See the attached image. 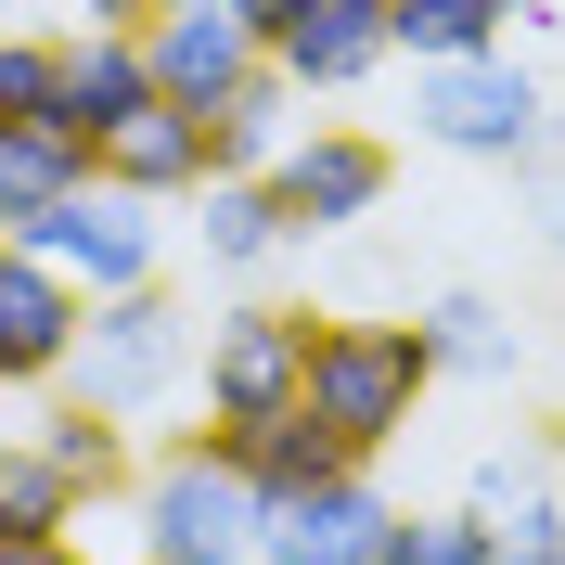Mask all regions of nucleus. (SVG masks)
Masks as SVG:
<instances>
[{"instance_id": "nucleus-1", "label": "nucleus", "mask_w": 565, "mask_h": 565, "mask_svg": "<svg viewBox=\"0 0 565 565\" xmlns=\"http://www.w3.org/2000/svg\"><path fill=\"white\" fill-rule=\"evenodd\" d=\"M193 334H206V309H180V282H129V296H90V321H77V360L65 386L104 398L116 424H168L180 398H193Z\"/></svg>"}, {"instance_id": "nucleus-2", "label": "nucleus", "mask_w": 565, "mask_h": 565, "mask_svg": "<svg viewBox=\"0 0 565 565\" xmlns=\"http://www.w3.org/2000/svg\"><path fill=\"white\" fill-rule=\"evenodd\" d=\"M129 540L154 565H257V476L218 450V424L141 450L129 476Z\"/></svg>"}, {"instance_id": "nucleus-3", "label": "nucleus", "mask_w": 565, "mask_h": 565, "mask_svg": "<svg viewBox=\"0 0 565 565\" xmlns=\"http://www.w3.org/2000/svg\"><path fill=\"white\" fill-rule=\"evenodd\" d=\"M437 386V348H424V321H309V412L348 437L360 462L398 450Z\"/></svg>"}, {"instance_id": "nucleus-4", "label": "nucleus", "mask_w": 565, "mask_h": 565, "mask_svg": "<svg viewBox=\"0 0 565 565\" xmlns=\"http://www.w3.org/2000/svg\"><path fill=\"white\" fill-rule=\"evenodd\" d=\"M412 129L462 168H527L553 141V104L514 52H462V65H412Z\"/></svg>"}, {"instance_id": "nucleus-5", "label": "nucleus", "mask_w": 565, "mask_h": 565, "mask_svg": "<svg viewBox=\"0 0 565 565\" xmlns=\"http://www.w3.org/2000/svg\"><path fill=\"white\" fill-rule=\"evenodd\" d=\"M309 321L321 309H282V296H232V309L193 334V398H206V424L232 437V424H270L309 398Z\"/></svg>"}, {"instance_id": "nucleus-6", "label": "nucleus", "mask_w": 565, "mask_h": 565, "mask_svg": "<svg viewBox=\"0 0 565 565\" xmlns=\"http://www.w3.org/2000/svg\"><path fill=\"white\" fill-rule=\"evenodd\" d=\"M13 245H39L52 270L77 282V296H129V282L168 270V232H154V206H129V193H104V180H77V193L26 206V218H13Z\"/></svg>"}, {"instance_id": "nucleus-7", "label": "nucleus", "mask_w": 565, "mask_h": 565, "mask_svg": "<svg viewBox=\"0 0 565 565\" xmlns=\"http://www.w3.org/2000/svg\"><path fill=\"white\" fill-rule=\"evenodd\" d=\"M398 527V501L373 489V462H334L309 489H270L257 501V565H373Z\"/></svg>"}, {"instance_id": "nucleus-8", "label": "nucleus", "mask_w": 565, "mask_h": 565, "mask_svg": "<svg viewBox=\"0 0 565 565\" xmlns=\"http://www.w3.org/2000/svg\"><path fill=\"white\" fill-rule=\"evenodd\" d=\"M77 321H90V296H77V282L52 270L39 245H13V232H0V386H13V398L65 386Z\"/></svg>"}, {"instance_id": "nucleus-9", "label": "nucleus", "mask_w": 565, "mask_h": 565, "mask_svg": "<svg viewBox=\"0 0 565 565\" xmlns=\"http://www.w3.org/2000/svg\"><path fill=\"white\" fill-rule=\"evenodd\" d=\"M386 180H398V154H386L373 129H296V141L270 154V193H282V218H296V245L373 218V206H386Z\"/></svg>"}, {"instance_id": "nucleus-10", "label": "nucleus", "mask_w": 565, "mask_h": 565, "mask_svg": "<svg viewBox=\"0 0 565 565\" xmlns=\"http://www.w3.org/2000/svg\"><path fill=\"white\" fill-rule=\"evenodd\" d=\"M270 65L296 104H348L360 77H386L398 65V39H386V0H296L270 26Z\"/></svg>"}, {"instance_id": "nucleus-11", "label": "nucleus", "mask_w": 565, "mask_h": 565, "mask_svg": "<svg viewBox=\"0 0 565 565\" xmlns=\"http://www.w3.org/2000/svg\"><path fill=\"white\" fill-rule=\"evenodd\" d=\"M90 180L104 193H129V206H193L206 193V116L193 104H129L116 129H90Z\"/></svg>"}, {"instance_id": "nucleus-12", "label": "nucleus", "mask_w": 565, "mask_h": 565, "mask_svg": "<svg viewBox=\"0 0 565 565\" xmlns=\"http://www.w3.org/2000/svg\"><path fill=\"white\" fill-rule=\"evenodd\" d=\"M141 65H154V90H168V104H232V90H245L257 65H270V39L245 26V13H154V26H141Z\"/></svg>"}, {"instance_id": "nucleus-13", "label": "nucleus", "mask_w": 565, "mask_h": 565, "mask_svg": "<svg viewBox=\"0 0 565 565\" xmlns=\"http://www.w3.org/2000/svg\"><path fill=\"white\" fill-rule=\"evenodd\" d=\"M26 437L52 450V476H65L77 501H129V476H141V424H116L104 398H77V386H39Z\"/></svg>"}, {"instance_id": "nucleus-14", "label": "nucleus", "mask_w": 565, "mask_h": 565, "mask_svg": "<svg viewBox=\"0 0 565 565\" xmlns=\"http://www.w3.org/2000/svg\"><path fill=\"white\" fill-rule=\"evenodd\" d=\"M129 104H154L141 26H52V116H77V129H116Z\"/></svg>"}, {"instance_id": "nucleus-15", "label": "nucleus", "mask_w": 565, "mask_h": 565, "mask_svg": "<svg viewBox=\"0 0 565 565\" xmlns=\"http://www.w3.org/2000/svg\"><path fill=\"white\" fill-rule=\"evenodd\" d=\"M193 245H206V270H270V257L296 245V218H282L270 168H218L206 193H193Z\"/></svg>"}, {"instance_id": "nucleus-16", "label": "nucleus", "mask_w": 565, "mask_h": 565, "mask_svg": "<svg viewBox=\"0 0 565 565\" xmlns=\"http://www.w3.org/2000/svg\"><path fill=\"white\" fill-rule=\"evenodd\" d=\"M77 180H90V129H77V116H0V232H13V218L26 206H52V193H77Z\"/></svg>"}, {"instance_id": "nucleus-17", "label": "nucleus", "mask_w": 565, "mask_h": 565, "mask_svg": "<svg viewBox=\"0 0 565 565\" xmlns=\"http://www.w3.org/2000/svg\"><path fill=\"white\" fill-rule=\"evenodd\" d=\"M218 450H232V462L257 476V501H270V489H309V476H334V462H360L348 437H334V424L309 412V398H296V412H270V424H232Z\"/></svg>"}, {"instance_id": "nucleus-18", "label": "nucleus", "mask_w": 565, "mask_h": 565, "mask_svg": "<svg viewBox=\"0 0 565 565\" xmlns=\"http://www.w3.org/2000/svg\"><path fill=\"white\" fill-rule=\"evenodd\" d=\"M540 13V0H386L398 65H462V52H501V26Z\"/></svg>"}, {"instance_id": "nucleus-19", "label": "nucleus", "mask_w": 565, "mask_h": 565, "mask_svg": "<svg viewBox=\"0 0 565 565\" xmlns=\"http://www.w3.org/2000/svg\"><path fill=\"white\" fill-rule=\"evenodd\" d=\"M282 141H296V90H282V65H257L232 104H206V180L218 168H270Z\"/></svg>"}, {"instance_id": "nucleus-20", "label": "nucleus", "mask_w": 565, "mask_h": 565, "mask_svg": "<svg viewBox=\"0 0 565 565\" xmlns=\"http://www.w3.org/2000/svg\"><path fill=\"white\" fill-rule=\"evenodd\" d=\"M424 348H437V373H514V309L476 296V282H450L424 309Z\"/></svg>"}, {"instance_id": "nucleus-21", "label": "nucleus", "mask_w": 565, "mask_h": 565, "mask_svg": "<svg viewBox=\"0 0 565 565\" xmlns=\"http://www.w3.org/2000/svg\"><path fill=\"white\" fill-rule=\"evenodd\" d=\"M90 501L52 476V450H39L26 424H0V527H77Z\"/></svg>"}, {"instance_id": "nucleus-22", "label": "nucleus", "mask_w": 565, "mask_h": 565, "mask_svg": "<svg viewBox=\"0 0 565 565\" xmlns=\"http://www.w3.org/2000/svg\"><path fill=\"white\" fill-rule=\"evenodd\" d=\"M373 565H501V527L476 514V501H437V514H398Z\"/></svg>"}, {"instance_id": "nucleus-23", "label": "nucleus", "mask_w": 565, "mask_h": 565, "mask_svg": "<svg viewBox=\"0 0 565 565\" xmlns=\"http://www.w3.org/2000/svg\"><path fill=\"white\" fill-rule=\"evenodd\" d=\"M52 104V26H0V116Z\"/></svg>"}, {"instance_id": "nucleus-24", "label": "nucleus", "mask_w": 565, "mask_h": 565, "mask_svg": "<svg viewBox=\"0 0 565 565\" xmlns=\"http://www.w3.org/2000/svg\"><path fill=\"white\" fill-rule=\"evenodd\" d=\"M0 565H104L77 527H0Z\"/></svg>"}, {"instance_id": "nucleus-25", "label": "nucleus", "mask_w": 565, "mask_h": 565, "mask_svg": "<svg viewBox=\"0 0 565 565\" xmlns=\"http://www.w3.org/2000/svg\"><path fill=\"white\" fill-rule=\"evenodd\" d=\"M90 26H154V0H77Z\"/></svg>"}, {"instance_id": "nucleus-26", "label": "nucleus", "mask_w": 565, "mask_h": 565, "mask_svg": "<svg viewBox=\"0 0 565 565\" xmlns=\"http://www.w3.org/2000/svg\"><path fill=\"white\" fill-rule=\"evenodd\" d=\"M527 565H565V540H553V553H527Z\"/></svg>"}, {"instance_id": "nucleus-27", "label": "nucleus", "mask_w": 565, "mask_h": 565, "mask_svg": "<svg viewBox=\"0 0 565 565\" xmlns=\"http://www.w3.org/2000/svg\"><path fill=\"white\" fill-rule=\"evenodd\" d=\"M129 565H154V553H129Z\"/></svg>"}, {"instance_id": "nucleus-28", "label": "nucleus", "mask_w": 565, "mask_h": 565, "mask_svg": "<svg viewBox=\"0 0 565 565\" xmlns=\"http://www.w3.org/2000/svg\"><path fill=\"white\" fill-rule=\"evenodd\" d=\"M0 398H13V386H0Z\"/></svg>"}]
</instances>
